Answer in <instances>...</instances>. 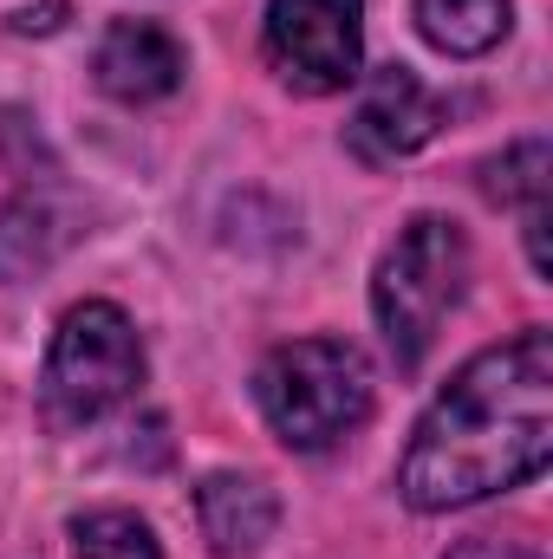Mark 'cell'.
Segmentation results:
<instances>
[{"mask_svg":"<svg viewBox=\"0 0 553 559\" xmlns=\"http://www.w3.org/2000/svg\"><path fill=\"white\" fill-rule=\"evenodd\" d=\"M553 455V332L528 325L469 358L423 411L398 462V495L416 514L475 508L534 481Z\"/></svg>","mask_w":553,"mask_h":559,"instance_id":"cell-1","label":"cell"},{"mask_svg":"<svg viewBox=\"0 0 553 559\" xmlns=\"http://www.w3.org/2000/svg\"><path fill=\"white\" fill-rule=\"evenodd\" d=\"M255 404L286 449L319 455L372 417V365L345 338H293L261 358Z\"/></svg>","mask_w":553,"mask_h":559,"instance_id":"cell-2","label":"cell"},{"mask_svg":"<svg viewBox=\"0 0 553 559\" xmlns=\"http://www.w3.org/2000/svg\"><path fill=\"white\" fill-rule=\"evenodd\" d=\"M469 267H475L469 235L456 222H443V215H416L385 248L378 280H372V312H378V332H385V345H391V358L404 371L423 365V352L436 345V325L462 299Z\"/></svg>","mask_w":553,"mask_h":559,"instance_id":"cell-3","label":"cell"},{"mask_svg":"<svg viewBox=\"0 0 553 559\" xmlns=\"http://www.w3.org/2000/svg\"><path fill=\"white\" fill-rule=\"evenodd\" d=\"M143 384V345L138 325L111 306V299H85L59 319L52 352H46V417L59 429H85V423L111 417L118 404H131Z\"/></svg>","mask_w":553,"mask_h":559,"instance_id":"cell-4","label":"cell"},{"mask_svg":"<svg viewBox=\"0 0 553 559\" xmlns=\"http://www.w3.org/2000/svg\"><path fill=\"white\" fill-rule=\"evenodd\" d=\"M261 46L286 92L332 98L365 66V0H268Z\"/></svg>","mask_w":553,"mask_h":559,"instance_id":"cell-5","label":"cell"},{"mask_svg":"<svg viewBox=\"0 0 553 559\" xmlns=\"http://www.w3.org/2000/svg\"><path fill=\"white\" fill-rule=\"evenodd\" d=\"M436 124H443V105L430 98V85L404 66H385V72H372V85L345 124V143L365 163H398L436 138Z\"/></svg>","mask_w":553,"mask_h":559,"instance_id":"cell-6","label":"cell"},{"mask_svg":"<svg viewBox=\"0 0 553 559\" xmlns=\"http://www.w3.org/2000/svg\"><path fill=\"white\" fill-rule=\"evenodd\" d=\"M92 72L118 105H156V98H169L183 85V46L150 20H118L98 39Z\"/></svg>","mask_w":553,"mask_h":559,"instance_id":"cell-7","label":"cell"},{"mask_svg":"<svg viewBox=\"0 0 553 559\" xmlns=\"http://www.w3.org/2000/svg\"><path fill=\"white\" fill-rule=\"evenodd\" d=\"M196 521H202V534H209L215 554L242 559V554H255L261 540H274L280 501L261 475H209L196 488Z\"/></svg>","mask_w":553,"mask_h":559,"instance_id":"cell-8","label":"cell"},{"mask_svg":"<svg viewBox=\"0 0 553 559\" xmlns=\"http://www.w3.org/2000/svg\"><path fill=\"white\" fill-rule=\"evenodd\" d=\"M416 33L449 52V59H482L508 39L515 26V0H416L411 7Z\"/></svg>","mask_w":553,"mask_h":559,"instance_id":"cell-9","label":"cell"},{"mask_svg":"<svg viewBox=\"0 0 553 559\" xmlns=\"http://www.w3.org/2000/svg\"><path fill=\"white\" fill-rule=\"evenodd\" d=\"M482 189L495 202H521V228H528V254L548 274V143L528 138L502 150L495 163H482Z\"/></svg>","mask_w":553,"mask_h":559,"instance_id":"cell-10","label":"cell"},{"mask_svg":"<svg viewBox=\"0 0 553 559\" xmlns=\"http://www.w3.org/2000/svg\"><path fill=\"white\" fill-rule=\"evenodd\" d=\"M72 554L79 559H163L150 521L125 514V508H98V514H79L72 521Z\"/></svg>","mask_w":553,"mask_h":559,"instance_id":"cell-11","label":"cell"},{"mask_svg":"<svg viewBox=\"0 0 553 559\" xmlns=\"http://www.w3.org/2000/svg\"><path fill=\"white\" fill-rule=\"evenodd\" d=\"M449 559H548L534 540H462Z\"/></svg>","mask_w":553,"mask_h":559,"instance_id":"cell-12","label":"cell"}]
</instances>
